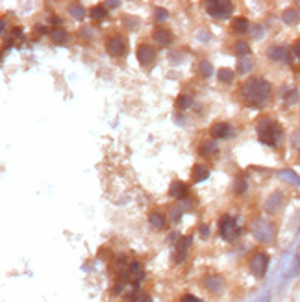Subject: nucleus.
Segmentation results:
<instances>
[{
    "mask_svg": "<svg viewBox=\"0 0 300 302\" xmlns=\"http://www.w3.org/2000/svg\"><path fill=\"white\" fill-rule=\"evenodd\" d=\"M137 59L141 65H150L156 59V50L150 45H139L137 46Z\"/></svg>",
    "mask_w": 300,
    "mask_h": 302,
    "instance_id": "obj_8",
    "label": "nucleus"
},
{
    "mask_svg": "<svg viewBox=\"0 0 300 302\" xmlns=\"http://www.w3.org/2000/svg\"><path fill=\"white\" fill-rule=\"evenodd\" d=\"M271 84L263 78H250L249 82H245L241 87V97H243L245 104L250 108H261L269 102L271 98Z\"/></svg>",
    "mask_w": 300,
    "mask_h": 302,
    "instance_id": "obj_1",
    "label": "nucleus"
},
{
    "mask_svg": "<svg viewBox=\"0 0 300 302\" xmlns=\"http://www.w3.org/2000/svg\"><path fill=\"white\" fill-rule=\"evenodd\" d=\"M89 15H91V19H93V21H102V19H106V15H108V10H106L102 4H100V6L93 8Z\"/></svg>",
    "mask_w": 300,
    "mask_h": 302,
    "instance_id": "obj_20",
    "label": "nucleus"
},
{
    "mask_svg": "<svg viewBox=\"0 0 300 302\" xmlns=\"http://www.w3.org/2000/svg\"><path fill=\"white\" fill-rule=\"evenodd\" d=\"M169 17V13L165 12L163 8H158V12H156V19H158V21H163V19H167Z\"/></svg>",
    "mask_w": 300,
    "mask_h": 302,
    "instance_id": "obj_29",
    "label": "nucleus"
},
{
    "mask_svg": "<svg viewBox=\"0 0 300 302\" xmlns=\"http://www.w3.org/2000/svg\"><path fill=\"white\" fill-rule=\"evenodd\" d=\"M233 50H235V54H239V56H247L250 52V46L247 45V41H237L235 46H233Z\"/></svg>",
    "mask_w": 300,
    "mask_h": 302,
    "instance_id": "obj_23",
    "label": "nucleus"
},
{
    "mask_svg": "<svg viewBox=\"0 0 300 302\" xmlns=\"http://www.w3.org/2000/svg\"><path fill=\"white\" fill-rule=\"evenodd\" d=\"M126 48H128V45H126V39L123 35H109L108 41H106V50H108L109 56L113 57L125 56Z\"/></svg>",
    "mask_w": 300,
    "mask_h": 302,
    "instance_id": "obj_5",
    "label": "nucleus"
},
{
    "mask_svg": "<svg viewBox=\"0 0 300 302\" xmlns=\"http://www.w3.org/2000/svg\"><path fill=\"white\" fill-rule=\"evenodd\" d=\"M283 21L287 24H294L298 21V13L294 12V10H287V12L283 13Z\"/></svg>",
    "mask_w": 300,
    "mask_h": 302,
    "instance_id": "obj_25",
    "label": "nucleus"
},
{
    "mask_svg": "<svg viewBox=\"0 0 300 302\" xmlns=\"http://www.w3.org/2000/svg\"><path fill=\"white\" fill-rule=\"evenodd\" d=\"M50 37H52V41H54V43H59V45H62V43H65V41H67L69 34L63 28H54L50 32Z\"/></svg>",
    "mask_w": 300,
    "mask_h": 302,
    "instance_id": "obj_19",
    "label": "nucleus"
},
{
    "mask_svg": "<svg viewBox=\"0 0 300 302\" xmlns=\"http://www.w3.org/2000/svg\"><path fill=\"white\" fill-rule=\"evenodd\" d=\"M232 30L235 34H245L247 30H249V21L245 17H237L232 21Z\"/></svg>",
    "mask_w": 300,
    "mask_h": 302,
    "instance_id": "obj_16",
    "label": "nucleus"
},
{
    "mask_svg": "<svg viewBox=\"0 0 300 302\" xmlns=\"http://www.w3.org/2000/svg\"><path fill=\"white\" fill-rule=\"evenodd\" d=\"M249 267H250V273L261 278V276H265L267 269H269V256H267L265 252H256L254 256L250 258L249 262Z\"/></svg>",
    "mask_w": 300,
    "mask_h": 302,
    "instance_id": "obj_4",
    "label": "nucleus"
},
{
    "mask_svg": "<svg viewBox=\"0 0 300 302\" xmlns=\"http://www.w3.org/2000/svg\"><path fill=\"white\" fill-rule=\"evenodd\" d=\"M210 176V171H208V167L206 165H195L193 167V171H191V180L195 184L198 182H204L206 178Z\"/></svg>",
    "mask_w": 300,
    "mask_h": 302,
    "instance_id": "obj_12",
    "label": "nucleus"
},
{
    "mask_svg": "<svg viewBox=\"0 0 300 302\" xmlns=\"http://www.w3.org/2000/svg\"><path fill=\"white\" fill-rule=\"evenodd\" d=\"M208 13L213 15V17H228V15L233 13V4L232 2H224V0L210 2L208 4Z\"/></svg>",
    "mask_w": 300,
    "mask_h": 302,
    "instance_id": "obj_6",
    "label": "nucleus"
},
{
    "mask_svg": "<svg viewBox=\"0 0 300 302\" xmlns=\"http://www.w3.org/2000/svg\"><path fill=\"white\" fill-rule=\"evenodd\" d=\"M132 302H152V298H150L148 295H143V293H141V295H137Z\"/></svg>",
    "mask_w": 300,
    "mask_h": 302,
    "instance_id": "obj_30",
    "label": "nucleus"
},
{
    "mask_svg": "<svg viewBox=\"0 0 300 302\" xmlns=\"http://www.w3.org/2000/svg\"><path fill=\"white\" fill-rule=\"evenodd\" d=\"M293 52H294V54H296V56L300 57V39L296 41V43H294V46H293Z\"/></svg>",
    "mask_w": 300,
    "mask_h": 302,
    "instance_id": "obj_32",
    "label": "nucleus"
},
{
    "mask_svg": "<svg viewBox=\"0 0 300 302\" xmlns=\"http://www.w3.org/2000/svg\"><path fill=\"white\" fill-rule=\"evenodd\" d=\"M211 137L213 139H224V137H230L232 136V126L228 125V123H215V125L211 126Z\"/></svg>",
    "mask_w": 300,
    "mask_h": 302,
    "instance_id": "obj_9",
    "label": "nucleus"
},
{
    "mask_svg": "<svg viewBox=\"0 0 300 302\" xmlns=\"http://www.w3.org/2000/svg\"><path fill=\"white\" fill-rule=\"evenodd\" d=\"M187 191H189V186H187V184H184V182H172V184H170V188H169L170 197L180 199V200L186 199Z\"/></svg>",
    "mask_w": 300,
    "mask_h": 302,
    "instance_id": "obj_10",
    "label": "nucleus"
},
{
    "mask_svg": "<svg viewBox=\"0 0 300 302\" xmlns=\"http://www.w3.org/2000/svg\"><path fill=\"white\" fill-rule=\"evenodd\" d=\"M148 221H150V224H152L154 228H158V230H163L165 224H167L165 215H161V213H158V211H152V213L148 215Z\"/></svg>",
    "mask_w": 300,
    "mask_h": 302,
    "instance_id": "obj_15",
    "label": "nucleus"
},
{
    "mask_svg": "<svg viewBox=\"0 0 300 302\" xmlns=\"http://www.w3.org/2000/svg\"><path fill=\"white\" fill-rule=\"evenodd\" d=\"M191 104H193V98L189 97V95H180V97L176 98V108L178 109H187Z\"/></svg>",
    "mask_w": 300,
    "mask_h": 302,
    "instance_id": "obj_22",
    "label": "nucleus"
},
{
    "mask_svg": "<svg viewBox=\"0 0 300 302\" xmlns=\"http://www.w3.org/2000/svg\"><path fill=\"white\" fill-rule=\"evenodd\" d=\"M285 54H287V52H285L283 46H274V48H271V54H269V56H271L272 59H283Z\"/></svg>",
    "mask_w": 300,
    "mask_h": 302,
    "instance_id": "obj_24",
    "label": "nucleus"
},
{
    "mask_svg": "<svg viewBox=\"0 0 300 302\" xmlns=\"http://www.w3.org/2000/svg\"><path fill=\"white\" fill-rule=\"evenodd\" d=\"M219 234L222 239L226 241H235L241 235V228L237 226V222L232 215H222L219 221Z\"/></svg>",
    "mask_w": 300,
    "mask_h": 302,
    "instance_id": "obj_3",
    "label": "nucleus"
},
{
    "mask_svg": "<svg viewBox=\"0 0 300 302\" xmlns=\"http://www.w3.org/2000/svg\"><path fill=\"white\" fill-rule=\"evenodd\" d=\"M254 228H256L254 234L258 235V239L269 241L272 237V230H271V226H269L265 221H258V224H256Z\"/></svg>",
    "mask_w": 300,
    "mask_h": 302,
    "instance_id": "obj_11",
    "label": "nucleus"
},
{
    "mask_svg": "<svg viewBox=\"0 0 300 302\" xmlns=\"http://www.w3.org/2000/svg\"><path fill=\"white\" fill-rule=\"evenodd\" d=\"M180 302H204V300H200V298L195 295H184L180 298Z\"/></svg>",
    "mask_w": 300,
    "mask_h": 302,
    "instance_id": "obj_28",
    "label": "nucleus"
},
{
    "mask_svg": "<svg viewBox=\"0 0 300 302\" xmlns=\"http://www.w3.org/2000/svg\"><path fill=\"white\" fill-rule=\"evenodd\" d=\"M258 137H260L261 143L265 145H276L280 139H282V128L278 123L271 119H261L258 123Z\"/></svg>",
    "mask_w": 300,
    "mask_h": 302,
    "instance_id": "obj_2",
    "label": "nucleus"
},
{
    "mask_svg": "<svg viewBox=\"0 0 300 302\" xmlns=\"http://www.w3.org/2000/svg\"><path fill=\"white\" fill-rule=\"evenodd\" d=\"M222 285H224V280L221 278V276H208L206 278V287L211 291V293H219V291L222 289Z\"/></svg>",
    "mask_w": 300,
    "mask_h": 302,
    "instance_id": "obj_13",
    "label": "nucleus"
},
{
    "mask_svg": "<svg viewBox=\"0 0 300 302\" xmlns=\"http://www.w3.org/2000/svg\"><path fill=\"white\" fill-rule=\"evenodd\" d=\"M71 15L76 19H84L85 12H84V8H80V6H73L71 8Z\"/></svg>",
    "mask_w": 300,
    "mask_h": 302,
    "instance_id": "obj_27",
    "label": "nucleus"
},
{
    "mask_svg": "<svg viewBox=\"0 0 300 302\" xmlns=\"http://www.w3.org/2000/svg\"><path fill=\"white\" fill-rule=\"evenodd\" d=\"M250 67H252V65H250L249 62H241L239 63V73H247V71H250Z\"/></svg>",
    "mask_w": 300,
    "mask_h": 302,
    "instance_id": "obj_31",
    "label": "nucleus"
},
{
    "mask_svg": "<svg viewBox=\"0 0 300 302\" xmlns=\"http://www.w3.org/2000/svg\"><path fill=\"white\" fill-rule=\"evenodd\" d=\"M213 152H217V143L215 141H206L200 147V154L202 156H211Z\"/></svg>",
    "mask_w": 300,
    "mask_h": 302,
    "instance_id": "obj_21",
    "label": "nucleus"
},
{
    "mask_svg": "<svg viewBox=\"0 0 300 302\" xmlns=\"http://www.w3.org/2000/svg\"><path fill=\"white\" fill-rule=\"evenodd\" d=\"M249 189V182H247V176H243V174H239L237 178H235V182H233V191L237 195L245 193Z\"/></svg>",
    "mask_w": 300,
    "mask_h": 302,
    "instance_id": "obj_17",
    "label": "nucleus"
},
{
    "mask_svg": "<svg viewBox=\"0 0 300 302\" xmlns=\"http://www.w3.org/2000/svg\"><path fill=\"white\" fill-rule=\"evenodd\" d=\"M217 76H219V82H222V84H232L235 74H233L232 69H219Z\"/></svg>",
    "mask_w": 300,
    "mask_h": 302,
    "instance_id": "obj_18",
    "label": "nucleus"
},
{
    "mask_svg": "<svg viewBox=\"0 0 300 302\" xmlns=\"http://www.w3.org/2000/svg\"><path fill=\"white\" fill-rule=\"evenodd\" d=\"M198 71H200V74L202 76H211V73H213V69H211V65L208 62H200V65H198Z\"/></svg>",
    "mask_w": 300,
    "mask_h": 302,
    "instance_id": "obj_26",
    "label": "nucleus"
},
{
    "mask_svg": "<svg viewBox=\"0 0 300 302\" xmlns=\"http://www.w3.org/2000/svg\"><path fill=\"white\" fill-rule=\"evenodd\" d=\"M191 243H193L191 235H186V237H182V239L176 243V251H174V262L176 263H180V262H184V260H186L187 251H189Z\"/></svg>",
    "mask_w": 300,
    "mask_h": 302,
    "instance_id": "obj_7",
    "label": "nucleus"
},
{
    "mask_svg": "<svg viewBox=\"0 0 300 302\" xmlns=\"http://www.w3.org/2000/svg\"><path fill=\"white\" fill-rule=\"evenodd\" d=\"M154 39L158 41V45H169L172 41V34L167 28H158L154 32Z\"/></svg>",
    "mask_w": 300,
    "mask_h": 302,
    "instance_id": "obj_14",
    "label": "nucleus"
},
{
    "mask_svg": "<svg viewBox=\"0 0 300 302\" xmlns=\"http://www.w3.org/2000/svg\"><path fill=\"white\" fill-rule=\"evenodd\" d=\"M200 234L204 235V237H208V226H202V228H200Z\"/></svg>",
    "mask_w": 300,
    "mask_h": 302,
    "instance_id": "obj_33",
    "label": "nucleus"
}]
</instances>
